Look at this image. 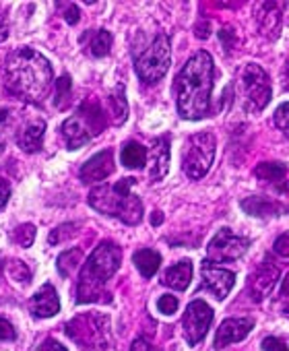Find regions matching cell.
I'll return each mask as SVG.
<instances>
[{"instance_id":"obj_33","label":"cell","mask_w":289,"mask_h":351,"mask_svg":"<svg viewBox=\"0 0 289 351\" xmlns=\"http://www.w3.org/2000/svg\"><path fill=\"white\" fill-rule=\"evenodd\" d=\"M9 124H11V112L0 108V149L7 145V132H9Z\"/></svg>"},{"instance_id":"obj_42","label":"cell","mask_w":289,"mask_h":351,"mask_svg":"<svg viewBox=\"0 0 289 351\" xmlns=\"http://www.w3.org/2000/svg\"><path fill=\"white\" fill-rule=\"evenodd\" d=\"M38 351H66L58 341H54V339H46L40 347H38Z\"/></svg>"},{"instance_id":"obj_40","label":"cell","mask_w":289,"mask_h":351,"mask_svg":"<svg viewBox=\"0 0 289 351\" xmlns=\"http://www.w3.org/2000/svg\"><path fill=\"white\" fill-rule=\"evenodd\" d=\"M130 351H160V349H158L155 345H151L144 337H138V339H134Z\"/></svg>"},{"instance_id":"obj_10","label":"cell","mask_w":289,"mask_h":351,"mask_svg":"<svg viewBox=\"0 0 289 351\" xmlns=\"http://www.w3.org/2000/svg\"><path fill=\"white\" fill-rule=\"evenodd\" d=\"M250 246L248 238L236 236L229 228H223L217 232V236L207 246V261L221 263V261H238L246 254Z\"/></svg>"},{"instance_id":"obj_6","label":"cell","mask_w":289,"mask_h":351,"mask_svg":"<svg viewBox=\"0 0 289 351\" xmlns=\"http://www.w3.org/2000/svg\"><path fill=\"white\" fill-rule=\"evenodd\" d=\"M66 335L83 351H103L110 347V318L103 314L77 316L66 324Z\"/></svg>"},{"instance_id":"obj_1","label":"cell","mask_w":289,"mask_h":351,"mask_svg":"<svg viewBox=\"0 0 289 351\" xmlns=\"http://www.w3.org/2000/svg\"><path fill=\"white\" fill-rule=\"evenodd\" d=\"M5 87L19 99L40 104L52 85L50 62L34 48H17L5 62Z\"/></svg>"},{"instance_id":"obj_46","label":"cell","mask_w":289,"mask_h":351,"mask_svg":"<svg viewBox=\"0 0 289 351\" xmlns=\"http://www.w3.org/2000/svg\"><path fill=\"white\" fill-rule=\"evenodd\" d=\"M3 269H5V263H0V275H3Z\"/></svg>"},{"instance_id":"obj_27","label":"cell","mask_w":289,"mask_h":351,"mask_svg":"<svg viewBox=\"0 0 289 351\" xmlns=\"http://www.w3.org/2000/svg\"><path fill=\"white\" fill-rule=\"evenodd\" d=\"M71 101V77L64 75L56 81V95H54V106L58 110H64Z\"/></svg>"},{"instance_id":"obj_17","label":"cell","mask_w":289,"mask_h":351,"mask_svg":"<svg viewBox=\"0 0 289 351\" xmlns=\"http://www.w3.org/2000/svg\"><path fill=\"white\" fill-rule=\"evenodd\" d=\"M242 209L252 217H275L287 213V207L266 197H248L242 201Z\"/></svg>"},{"instance_id":"obj_16","label":"cell","mask_w":289,"mask_h":351,"mask_svg":"<svg viewBox=\"0 0 289 351\" xmlns=\"http://www.w3.org/2000/svg\"><path fill=\"white\" fill-rule=\"evenodd\" d=\"M29 308H32L34 316H38V318H50V316L58 314V312H60V300H58L56 289H54L50 283H46V285L32 298Z\"/></svg>"},{"instance_id":"obj_37","label":"cell","mask_w":289,"mask_h":351,"mask_svg":"<svg viewBox=\"0 0 289 351\" xmlns=\"http://www.w3.org/2000/svg\"><path fill=\"white\" fill-rule=\"evenodd\" d=\"M262 349H264V351H289L287 345H285L281 339H277V337H266V339H262Z\"/></svg>"},{"instance_id":"obj_3","label":"cell","mask_w":289,"mask_h":351,"mask_svg":"<svg viewBox=\"0 0 289 351\" xmlns=\"http://www.w3.org/2000/svg\"><path fill=\"white\" fill-rule=\"evenodd\" d=\"M122 261V250L114 242H101L91 256L87 258L77 285V302L91 304V302H110L105 293V283L118 271Z\"/></svg>"},{"instance_id":"obj_8","label":"cell","mask_w":289,"mask_h":351,"mask_svg":"<svg viewBox=\"0 0 289 351\" xmlns=\"http://www.w3.org/2000/svg\"><path fill=\"white\" fill-rule=\"evenodd\" d=\"M215 157V136L211 132L192 134L182 151V169L190 180H201Z\"/></svg>"},{"instance_id":"obj_15","label":"cell","mask_w":289,"mask_h":351,"mask_svg":"<svg viewBox=\"0 0 289 351\" xmlns=\"http://www.w3.org/2000/svg\"><path fill=\"white\" fill-rule=\"evenodd\" d=\"M252 326H254L252 318H227V320H223L217 335H215V347L221 349V347H227L231 343L246 339L248 332L252 330Z\"/></svg>"},{"instance_id":"obj_5","label":"cell","mask_w":289,"mask_h":351,"mask_svg":"<svg viewBox=\"0 0 289 351\" xmlns=\"http://www.w3.org/2000/svg\"><path fill=\"white\" fill-rule=\"evenodd\" d=\"M108 124V114L99 108L97 101H83L75 116L64 120L62 124V136L68 145V149H79L87 145L95 134H99Z\"/></svg>"},{"instance_id":"obj_24","label":"cell","mask_w":289,"mask_h":351,"mask_svg":"<svg viewBox=\"0 0 289 351\" xmlns=\"http://www.w3.org/2000/svg\"><path fill=\"white\" fill-rule=\"evenodd\" d=\"M108 110H110V118L116 126L124 124L126 116H128V104H126V97H124V89L122 87H116L114 93L108 97Z\"/></svg>"},{"instance_id":"obj_45","label":"cell","mask_w":289,"mask_h":351,"mask_svg":"<svg viewBox=\"0 0 289 351\" xmlns=\"http://www.w3.org/2000/svg\"><path fill=\"white\" fill-rule=\"evenodd\" d=\"M162 221H164V215H162L160 211H155V213H153V217H151V226H160Z\"/></svg>"},{"instance_id":"obj_31","label":"cell","mask_w":289,"mask_h":351,"mask_svg":"<svg viewBox=\"0 0 289 351\" xmlns=\"http://www.w3.org/2000/svg\"><path fill=\"white\" fill-rule=\"evenodd\" d=\"M275 126H277L279 130L289 132V101L281 104V106L275 110Z\"/></svg>"},{"instance_id":"obj_25","label":"cell","mask_w":289,"mask_h":351,"mask_svg":"<svg viewBox=\"0 0 289 351\" xmlns=\"http://www.w3.org/2000/svg\"><path fill=\"white\" fill-rule=\"evenodd\" d=\"M110 50H112V34L105 29L95 32L91 42H89V54L95 58H103L110 54Z\"/></svg>"},{"instance_id":"obj_36","label":"cell","mask_w":289,"mask_h":351,"mask_svg":"<svg viewBox=\"0 0 289 351\" xmlns=\"http://www.w3.org/2000/svg\"><path fill=\"white\" fill-rule=\"evenodd\" d=\"M60 9H64V19L68 25H77L79 19H81V13H79V7L77 5H60Z\"/></svg>"},{"instance_id":"obj_38","label":"cell","mask_w":289,"mask_h":351,"mask_svg":"<svg viewBox=\"0 0 289 351\" xmlns=\"http://www.w3.org/2000/svg\"><path fill=\"white\" fill-rule=\"evenodd\" d=\"M273 250H275L279 256H289V232H285L283 236H279V238L275 240Z\"/></svg>"},{"instance_id":"obj_43","label":"cell","mask_w":289,"mask_h":351,"mask_svg":"<svg viewBox=\"0 0 289 351\" xmlns=\"http://www.w3.org/2000/svg\"><path fill=\"white\" fill-rule=\"evenodd\" d=\"M209 36H211V23H209V21H201V23L197 25V38L205 40V38H209Z\"/></svg>"},{"instance_id":"obj_12","label":"cell","mask_w":289,"mask_h":351,"mask_svg":"<svg viewBox=\"0 0 289 351\" xmlns=\"http://www.w3.org/2000/svg\"><path fill=\"white\" fill-rule=\"evenodd\" d=\"M201 273H203V289L211 291L217 300H225L236 283V275L229 269H223L211 261H203L201 265Z\"/></svg>"},{"instance_id":"obj_30","label":"cell","mask_w":289,"mask_h":351,"mask_svg":"<svg viewBox=\"0 0 289 351\" xmlns=\"http://www.w3.org/2000/svg\"><path fill=\"white\" fill-rule=\"evenodd\" d=\"M75 232H77V226H75V223H64V226H60L58 230H54V232L50 234L48 242H50V244H60L62 240L75 236Z\"/></svg>"},{"instance_id":"obj_11","label":"cell","mask_w":289,"mask_h":351,"mask_svg":"<svg viewBox=\"0 0 289 351\" xmlns=\"http://www.w3.org/2000/svg\"><path fill=\"white\" fill-rule=\"evenodd\" d=\"M213 322V310L207 302L203 300H194L188 304L186 314H184V337L190 345H197L205 339L209 326Z\"/></svg>"},{"instance_id":"obj_44","label":"cell","mask_w":289,"mask_h":351,"mask_svg":"<svg viewBox=\"0 0 289 351\" xmlns=\"http://www.w3.org/2000/svg\"><path fill=\"white\" fill-rule=\"evenodd\" d=\"M9 36V25H7V19L0 15V42H5Z\"/></svg>"},{"instance_id":"obj_20","label":"cell","mask_w":289,"mask_h":351,"mask_svg":"<svg viewBox=\"0 0 289 351\" xmlns=\"http://www.w3.org/2000/svg\"><path fill=\"white\" fill-rule=\"evenodd\" d=\"M190 279H192V263L190 261H180V263H176L174 267H170L164 273V279L162 281L168 287H174L178 291H184L190 285Z\"/></svg>"},{"instance_id":"obj_35","label":"cell","mask_w":289,"mask_h":351,"mask_svg":"<svg viewBox=\"0 0 289 351\" xmlns=\"http://www.w3.org/2000/svg\"><path fill=\"white\" fill-rule=\"evenodd\" d=\"M17 339V330L15 326L5 320V318H0V341H15Z\"/></svg>"},{"instance_id":"obj_19","label":"cell","mask_w":289,"mask_h":351,"mask_svg":"<svg viewBox=\"0 0 289 351\" xmlns=\"http://www.w3.org/2000/svg\"><path fill=\"white\" fill-rule=\"evenodd\" d=\"M44 132H46V122L44 120H34L29 122L17 136V145L25 151V153H36L42 149V141H44Z\"/></svg>"},{"instance_id":"obj_39","label":"cell","mask_w":289,"mask_h":351,"mask_svg":"<svg viewBox=\"0 0 289 351\" xmlns=\"http://www.w3.org/2000/svg\"><path fill=\"white\" fill-rule=\"evenodd\" d=\"M279 308L289 314V273L283 281V287H281V293H279Z\"/></svg>"},{"instance_id":"obj_9","label":"cell","mask_w":289,"mask_h":351,"mask_svg":"<svg viewBox=\"0 0 289 351\" xmlns=\"http://www.w3.org/2000/svg\"><path fill=\"white\" fill-rule=\"evenodd\" d=\"M240 87H242V106L250 114L262 112L271 101V83L266 73L258 64H246L240 73Z\"/></svg>"},{"instance_id":"obj_7","label":"cell","mask_w":289,"mask_h":351,"mask_svg":"<svg viewBox=\"0 0 289 351\" xmlns=\"http://www.w3.org/2000/svg\"><path fill=\"white\" fill-rule=\"evenodd\" d=\"M170 62H172L170 38L166 34H160L153 40V44L134 60V69L142 83L151 85V83H158L160 79H164V75L170 69Z\"/></svg>"},{"instance_id":"obj_13","label":"cell","mask_w":289,"mask_h":351,"mask_svg":"<svg viewBox=\"0 0 289 351\" xmlns=\"http://www.w3.org/2000/svg\"><path fill=\"white\" fill-rule=\"evenodd\" d=\"M277 279H279V269L264 263L260 265L252 275H250V281H248V293H250V300L252 302H262L266 295H271V291L275 289L277 285Z\"/></svg>"},{"instance_id":"obj_34","label":"cell","mask_w":289,"mask_h":351,"mask_svg":"<svg viewBox=\"0 0 289 351\" xmlns=\"http://www.w3.org/2000/svg\"><path fill=\"white\" fill-rule=\"evenodd\" d=\"M158 308H160L162 314H168L170 316V314H174L178 310V300L174 295H162L158 300Z\"/></svg>"},{"instance_id":"obj_41","label":"cell","mask_w":289,"mask_h":351,"mask_svg":"<svg viewBox=\"0 0 289 351\" xmlns=\"http://www.w3.org/2000/svg\"><path fill=\"white\" fill-rule=\"evenodd\" d=\"M9 197H11V184L5 178H0V209L7 205Z\"/></svg>"},{"instance_id":"obj_29","label":"cell","mask_w":289,"mask_h":351,"mask_svg":"<svg viewBox=\"0 0 289 351\" xmlns=\"http://www.w3.org/2000/svg\"><path fill=\"white\" fill-rule=\"evenodd\" d=\"M9 275H11V279H15L21 285H27L32 281V271L27 269V265L23 261H13L9 265Z\"/></svg>"},{"instance_id":"obj_22","label":"cell","mask_w":289,"mask_h":351,"mask_svg":"<svg viewBox=\"0 0 289 351\" xmlns=\"http://www.w3.org/2000/svg\"><path fill=\"white\" fill-rule=\"evenodd\" d=\"M285 173H287V167L281 161H264L254 169L256 178L266 184H283Z\"/></svg>"},{"instance_id":"obj_2","label":"cell","mask_w":289,"mask_h":351,"mask_svg":"<svg viewBox=\"0 0 289 351\" xmlns=\"http://www.w3.org/2000/svg\"><path fill=\"white\" fill-rule=\"evenodd\" d=\"M178 112L184 120H201L209 114L213 93V58L197 52L188 58L174 83Z\"/></svg>"},{"instance_id":"obj_18","label":"cell","mask_w":289,"mask_h":351,"mask_svg":"<svg viewBox=\"0 0 289 351\" xmlns=\"http://www.w3.org/2000/svg\"><path fill=\"white\" fill-rule=\"evenodd\" d=\"M153 165H151V180L158 182L166 178V173L170 169V136H160L153 143Z\"/></svg>"},{"instance_id":"obj_28","label":"cell","mask_w":289,"mask_h":351,"mask_svg":"<svg viewBox=\"0 0 289 351\" xmlns=\"http://www.w3.org/2000/svg\"><path fill=\"white\" fill-rule=\"evenodd\" d=\"M36 240V228L32 223H23L13 232V242H17L23 248H29Z\"/></svg>"},{"instance_id":"obj_14","label":"cell","mask_w":289,"mask_h":351,"mask_svg":"<svg viewBox=\"0 0 289 351\" xmlns=\"http://www.w3.org/2000/svg\"><path fill=\"white\" fill-rule=\"evenodd\" d=\"M114 171V153L112 149L99 151L97 155H93L79 171L83 182H101L108 176Z\"/></svg>"},{"instance_id":"obj_21","label":"cell","mask_w":289,"mask_h":351,"mask_svg":"<svg viewBox=\"0 0 289 351\" xmlns=\"http://www.w3.org/2000/svg\"><path fill=\"white\" fill-rule=\"evenodd\" d=\"M132 261H134V267L138 269V273L144 279H151L158 273V269L162 267L160 252H155L151 248H140V250H136L134 256H132Z\"/></svg>"},{"instance_id":"obj_32","label":"cell","mask_w":289,"mask_h":351,"mask_svg":"<svg viewBox=\"0 0 289 351\" xmlns=\"http://www.w3.org/2000/svg\"><path fill=\"white\" fill-rule=\"evenodd\" d=\"M219 40H221V44H223V48H225L227 52H231V50L236 48V44H238V36H236V32H234V27H231V25L221 27V32H219Z\"/></svg>"},{"instance_id":"obj_26","label":"cell","mask_w":289,"mask_h":351,"mask_svg":"<svg viewBox=\"0 0 289 351\" xmlns=\"http://www.w3.org/2000/svg\"><path fill=\"white\" fill-rule=\"evenodd\" d=\"M81 258H83V252H81L79 248H73V250L62 252V254L58 256V273H60L62 277H68V275L75 271V267L81 263Z\"/></svg>"},{"instance_id":"obj_23","label":"cell","mask_w":289,"mask_h":351,"mask_svg":"<svg viewBox=\"0 0 289 351\" xmlns=\"http://www.w3.org/2000/svg\"><path fill=\"white\" fill-rule=\"evenodd\" d=\"M147 147H142L140 143L136 141H130L122 147V153H120V159L126 167L130 169H140L147 163Z\"/></svg>"},{"instance_id":"obj_4","label":"cell","mask_w":289,"mask_h":351,"mask_svg":"<svg viewBox=\"0 0 289 351\" xmlns=\"http://www.w3.org/2000/svg\"><path fill=\"white\" fill-rule=\"evenodd\" d=\"M134 178H124L116 184H103L89 193V205L110 217H118L128 226H136L142 219V203L130 193Z\"/></svg>"}]
</instances>
